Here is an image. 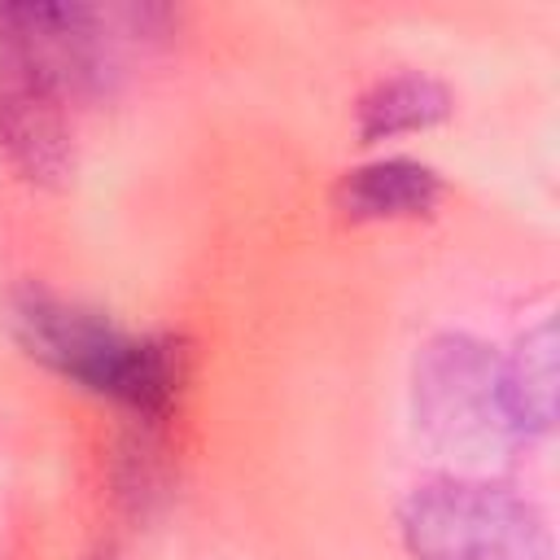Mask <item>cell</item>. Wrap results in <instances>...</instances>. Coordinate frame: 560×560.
Wrapping results in <instances>:
<instances>
[{"instance_id": "obj_1", "label": "cell", "mask_w": 560, "mask_h": 560, "mask_svg": "<svg viewBox=\"0 0 560 560\" xmlns=\"http://www.w3.org/2000/svg\"><path fill=\"white\" fill-rule=\"evenodd\" d=\"M4 328L31 363L92 398L114 402L136 424H166L179 407L188 350L175 332L122 328L114 315L39 280L4 293Z\"/></svg>"}, {"instance_id": "obj_4", "label": "cell", "mask_w": 560, "mask_h": 560, "mask_svg": "<svg viewBox=\"0 0 560 560\" xmlns=\"http://www.w3.org/2000/svg\"><path fill=\"white\" fill-rule=\"evenodd\" d=\"M74 96L26 57L0 48V158L35 188H57L74 171Z\"/></svg>"}, {"instance_id": "obj_6", "label": "cell", "mask_w": 560, "mask_h": 560, "mask_svg": "<svg viewBox=\"0 0 560 560\" xmlns=\"http://www.w3.org/2000/svg\"><path fill=\"white\" fill-rule=\"evenodd\" d=\"M451 114H455V92L446 79H438L429 70H394L359 92L354 136H359V144H385V140L433 131Z\"/></svg>"}, {"instance_id": "obj_2", "label": "cell", "mask_w": 560, "mask_h": 560, "mask_svg": "<svg viewBox=\"0 0 560 560\" xmlns=\"http://www.w3.org/2000/svg\"><path fill=\"white\" fill-rule=\"evenodd\" d=\"M411 424L420 442L464 477H490L525 438L503 398L494 346L472 332H433L411 359Z\"/></svg>"}, {"instance_id": "obj_7", "label": "cell", "mask_w": 560, "mask_h": 560, "mask_svg": "<svg viewBox=\"0 0 560 560\" xmlns=\"http://www.w3.org/2000/svg\"><path fill=\"white\" fill-rule=\"evenodd\" d=\"M503 398L516 433L525 442L556 429V319L542 315L529 324L508 354H499Z\"/></svg>"}, {"instance_id": "obj_8", "label": "cell", "mask_w": 560, "mask_h": 560, "mask_svg": "<svg viewBox=\"0 0 560 560\" xmlns=\"http://www.w3.org/2000/svg\"><path fill=\"white\" fill-rule=\"evenodd\" d=\"M114 494L131 516H149L171 499V459L162 424H136L114 446Z\"/></svg>"}, {"instance_id": "obj_3", "label": "cell", "mask_w": 560, "mask_h": 560, "mask_svg": "<svg viewBox=\"0 0 560 560\" xmlns=\"http://www.w3.org/2000/svg\"><path fill=\"white\" fill-rule=\"evenodd\" d=\"M398 542L411 560H551L547 512L494 481L438 472L416 481L394 508Z\"/></svg>"}, {"instance_id": "obj_5", "label": "cell", "mask_w": 560, "mask_h": 560, "mask_svg": "<svg viewBox=\"0 0 560 560\" xmlns=\"http://www.w3.org/2000/svg\"><path fill=\"white\" fill-rule=\"evenodd\" d=\"M446 197V179L438 166L420 158H372L332 184V210L346 223H402L429 219Z\"/></svg>"}]
</instances>
